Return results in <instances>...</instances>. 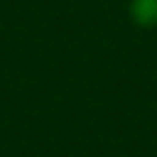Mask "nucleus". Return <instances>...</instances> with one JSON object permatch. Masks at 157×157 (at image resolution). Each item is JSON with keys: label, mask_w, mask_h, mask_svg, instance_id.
Instances as JSON below:
<instances>
[{"label": "nucleus", "mask_w": 157, "mask_h": 157, "mask_svg": "<svg viewBox=\"0 0 157 157\" xmlns=\"http://www.w3.org/2000/svg\"><path fill=\"white\" fill-rule=\"evenodd\" d=\"M128 15L137 27L152 29V27H157V0H130Z\"/></svg>", "instance_id": "f257e3e1"}]
</instances>
